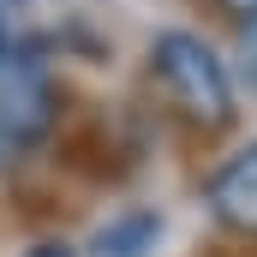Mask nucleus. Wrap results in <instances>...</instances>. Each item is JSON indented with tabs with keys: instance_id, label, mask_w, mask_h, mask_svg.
Returning <instances> with one entry per match:
<instances>
[{
	"instance_id": "f257e3e1",
	"label": "nucleus",
	"mask_w": 257,
	"mask_h": 257,
	"mask_svg": "<svg viewBox=\"0 0 257 257\" xmlns=\"http://www.w3.org/2000/svg\"><path fill=\"white\" fill-rule=\"evenodd\" d=\"M150 72L156 84L168 90V102L203 132H221L233 120V84H227V66L215 60V48L192 36V30H162L156 48H150Z\"/></svg>"
},
{
	"instance_id": "f03ea898",
	"label": "nucleus",
	"mask_w": 257,
	"mask_h": 257,
	"mask_svg": "<svg viewBox=\"0 0 257 257\" xmlns=\"http://www.w3.org/2000/svg\"><path fill=\"white\" fill-rule=\"evenodd\" d=\"M54 126V78L36 42H6L0 48V138L6 144H36Z\"/></svg>"
},
{
	"instance_id": "7ed1b4c3",
	"label": "nucleus",
	"mask_w": 257,
	"mask_h": 257,
	"mask_svg": "<svg viewBox=\"0 0 257 257\" xmlns=\"http://www.w3.org/2000/svg\"><path fill=\"white\" fill-rule=\"evenodd\" d=\"M209 215L227 227V233H245L257 239V144L233 150L215 174H209Z\"/></svg>"
},
{
	"instance_id": "20e7f679",
	"label": "nucleus",
	"mask_w": 257,
	"mask_h": 257,
	"mask_svg": "<svg viewBox=\"0 0 257 257\" xmlns=\"http://www.w3.org/2000/svg\"><path fill=\"white\" fill-rule=\"evenodd\" d=\"M156 233H162V215L138 209V215H120V221H108V227L96 233V251L102 257H144Z\"/></svg>"
},
{
	"instance_id": "39448f33",
	"label": "nucleus",
	"mask_w": 257,
	"mask_h": 257,
	"mask_svg": "<svg viewBox=\"0 0 257 257\" xmlns=\"http://www.w3.org/2000/svg\"><path fill=\"white\" fill-rule=\"evenodd\" d=\"M215 6H221L233 24H257V0H215Z\"/></svg>"
},
{
	"instance_id": "423d86ee",
	"label": "nucleus",
	"mask_w": 257,
	"mask_h": 257,
	"mask_svg": "<svg viewBox=\"0 0 257 257\" xmlns=\"http://www.w3.org/2000/svg\"><path fill=\"white\" fill-rule=\"evenodd\" d=\"M24 257H72V251H66V245H54V239H48V245H30V251H24Z\"/></svg>"
},
{
	"instance_id": "0eeeda50",
	"label": "nucleus",
	"mask_w": 257,
	"mask_h": 257,
	"mask_svg": "<svg viewBox=\"0 0 257 257\" xmlns=\"http://www.w3.org/2000/svg\"><path fill=\"white\" fill-rule=\"evenodd\" d=\"M0 48H6V30H0Z\"/></svg>"
}]
</instances>
